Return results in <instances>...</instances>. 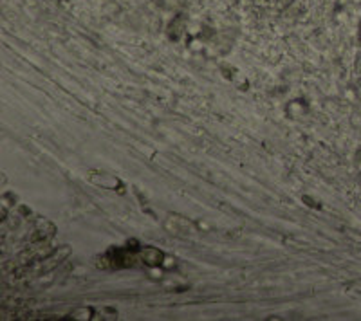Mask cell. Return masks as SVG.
<instances>
[{"label": "cell", "instance_id": "obj_1", "mask_svg": "<svg viewBox=\"0 0 361 321\" xmlns=\"http://www.w3.org/2000/svg\"><path fill=\"white\" fill-rule=\"evenodd\" d=\"M143 258H144V262L148 263V265H155V263L161 262L162 253H161V251H157V249L148 247V249H144V251H143Z\"/></svg>", "mask_w": 361, "mask_h": 321}]
</instances>
